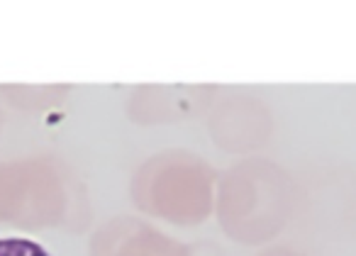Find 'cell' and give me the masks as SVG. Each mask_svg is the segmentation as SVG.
Returning <instances> with one entry per match:
<instances>
[{"label":"cell","instance_id":"cell-2","mask_svg":"<svg viewBox=\"0 0 356 256\" xmlns=\"http://www.w3.org/2000/svg\"><path fill=\"white\" fill-rule=\"evenodd\" d=\"M132 195L144 212L176 225H195L213 210V173L188 154H163L134 176Z\"/></svg>","mask_w":356,"mask_h":256},{"label":"cell","instance_id":"cell-3","mask_svg":"<svg viewBox=\"0 0 356 256\" xmlns=\"http://www.w3.org/2000/svg\"><path fill=\"white\" fill-rule=\"evenodd\" d=\"M69 212V186L59 168H51L47 161H25L0 168V220L40 230L71 225Z\"/></svg>","mask_w":356,"mask_h":256},{"label":"cell","instance_id":"cell-4","mask_svg":"<svg viewBox=\"0 0 356 256\" xmlns=\"http://www.w3.org/2000/svg\"><path fill=\"white\" fill-rule=\"evenodd\" d=\"M191 246L161 234L147 222L120 217L95 232L90 256H188Z\"/></svg>","mask_w":356,"mask_h":256},{"label":"cell","instance_id":"cell-6","mask_svg":"<svg viewBox=\"0 0 356 256\" xmlns=\"http://www.w3.org/2000/svg\"><path fill=\"white\" fill-rule=\"evenodd\" d=\"M188 256H222V251L213 244H195V246H191Z\"/></svg>","mask_w":356,"mask_h":256},{"label":"cell","instance_id":"cell-1","mask_svg":"<svg viewBox=\"0 0 356 256\" xmlns=\"http://www.w3.org/2000/svg\"><path fill=\"white\" fill-rule=\"evenodd\" d=\"M218 215L225 232L244 244L276 237L291 215V186L281 168L249 161L232 168L220 188Z\"/></svg>","mask_w":356,"mask_h":256},{"label":"cell","instance_id":"cell-7","mask_svg":"<svg viewBox=\"0 0 356 256\" xmlns=\"http://www.w3.org/2000/svg\"><path fill=\"white\" fill-rule=\"evenodd\" d=\"M261 256H300V254H296V251H288V249H271V251H266V254H261Z\"/></svg>","mask_w":356,"mask_h":256},{"label":"cell","instance_id":"cell-5","mask_svg":"<svg viewBox=\"0 0 356 256\" xmlns=\"http://www.w3.org/2000/svg\"><path fill=\"white\" fill-rule=\"evenodd\" d=\"M0 256H51L40 241L27 237H3L0 239Z\"/></svg>","mask_w":356,"mask_h":256}]
</instances>
